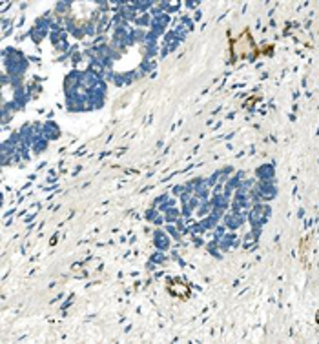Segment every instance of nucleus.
Returning a JSON list of instances; mask_svg holds the SVG:
<instances>
[{"label": "nucleus", "instance_id": "nucleus-1", "mask_svg": "<svg viewBox=\"0 0 319 344\" xmlns=\"http://www.w3.org/2000/svg\"><path fill=\"white\" fill-rule=\"evenodd\" d=\"M230 49L237 59H246V56L257 55V46L254 44V40H252V36L248 31H243L239 39L232 40Z\"/></svg>", "mask_w": 319, "mask_h": 344}, {"label": "nucleus", "instance_id": "nucleus-2", "mask_svg": "<svg viewBox=\"0 0 319 344\" xmlns=\"http://www.w3.org/2000/svg\"><path fill=\"white\" fill-rule=\"evenodd\" d=\"M168 293L173 295L175 299L186 300L190 297V288L181 280H173V282H168Z\"/></svg>", "mask_w": 319, "mask_h": 344}, {"label": "nucleus", "instance_id": "nucleus-3", "mask_svg": "<svg viewBox=\"0 0 319 344\" xmlns=\"http://www.w3.org/2000/svg\"><path fill=\"white\" fill-rule=\"evenodd\" d=\"M317 322H319V312H317Z\"/></svg>", "mask_w": 319, "mask_h": 344}]
</instances>
